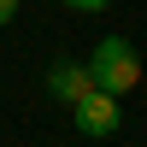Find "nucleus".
Wrapping results in <instances>:
<instances>
[{"instance_id": "5", "label": "nucleus", "mask_w": 147, "mask_h": 147, "mask_svg": "<svg viewBox=\"0 0 147 147\" xmlns=\"http://www.w3.org/2000/svg\"><path fill=\"white\" fill-rule=\"evenodd\" d=\"M12 18H18V0H0V30H6Z\"/></svg>"}, {"instance_id": "1", "label": "nucleus", "mask_w": 147, "mask_h": 147, "mask_svg": "<svg viewBox=\"0 0 147 147\" xmlns=\"http://www.w3.org/2000/svg\"><path fill=\"white\" fill-rule=\"evenodd\" d=\"M88 71H94V88H106V94L124 100V94L141 82V53H136V41H124V35H100L94 53H88Z\"/></svg>"}, {"instance_id": "3", "label": "nucleus", "mask_w": 147, "mask_h": 147, "mask_svg": "<svg viewBox=\"0 0 147 147\" xmlns=\"http://www.w3.org/2000/svg\"><path fill=\"white\" fill-rule=\"evenodd\" d=\"M88 88H94V71L82 65V59H53V65H47V94H53L59 106H77Z\"/></svg>"}, {"instance_id": "4", "label": "nucleus", "mask_w": 147, "mask_h": 147, "mask_svg": "<svg viewBox=\"0 0 147 147\" xmlns=\"http://www.w3.org/2000/svg\"><path fill=\"white\" fill-rule=\"evenodd\" d=\"M65 6H71V12H106L112 0H65Z\"/></svg>"}, {"instance_id": "2", "label": "nucleus", "mask_w": 147, "mask_h": 147, "mask_svg": "<svg viewBox=\"0 0 147 147\" xmlns=\"http://www.w3.org/2000/svg\"><path fill=\"white\" fill-rule=\"evenodd\" d=\"M71 124L82 129V136H118V124H124V106H118V94H106V88H88L77 106H71Z\"/></svg>"}]
</instances>
